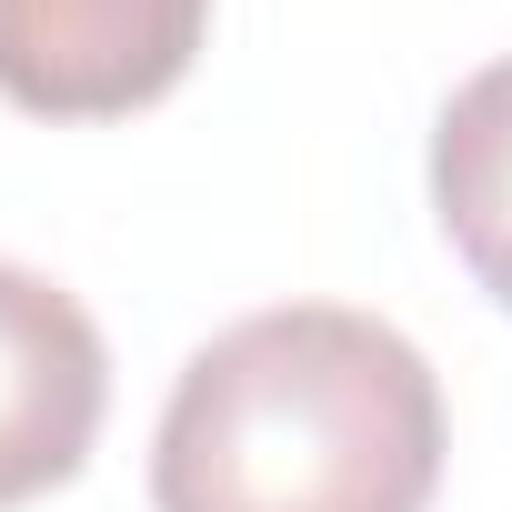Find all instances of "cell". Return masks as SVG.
Returning <instances> with one entry per match:
<instances>
[{
  "instance_id": "6da1fadb",
  "label": "cell",
  "mask_w": 512,
  "mask_h": 512,
  "mask_svg": "<svg viewBox=\"0 0 512 512\" xmlns=\"http://www.w3.org/2000/svg\"><path fill=\"white\" fill-rule=\"evenodd\" d=\"M442 442V382L392 322L282 302L181 362L151 512H432Z\"/></svg>"
},
{
  "instance_id": "7a4b0ae2",
  "label": "cell",
  "mask_w": 512,
  "mask_h": 512,
  "mask_svg": "<svg viewBox=\"0 0 512 512\" xmlns=\"http://www.w3.org/2000/svg\"><path fill=\"white\" fill-rule=\"evenodd\" d=\"M211 0H0V101L31 121H131L201 61Z\"/></svg>"
},
{
  "instance_id": "3957f363",
  "label": "cell",
  "mask_w": 512,
  "mask_h": 512,
  "mask_svg": "<svg viewBox=\"0 0 512 512\" xmlns=\"http://www.w3.org/2000/svg\"><path fill=\"white\" fill-rule=\"evenodd\" d=\"M111 412L101 322L31 262H0V512L61 492Z\"/></svg>"
},
{
  "instance_id": "277c9868",
  "label": "cell",
  "mask_w": 512,
  "mask_h": 512,
  "mask_svg": "<svg viewBox=\"0 0 512 512\" xmlns=\"http://www.w3.org/2000/svg\"><path fill=\"white\" fill-rule=\"evenodd\" d=\"M432 211L462 272L512 312V61H482L432 121Z\"/></svg>"
}]
</instances>
